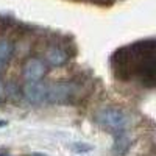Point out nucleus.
Wrapping results in <instances>:
<instances>
[{
	"instance_id": "f257e3e1",
	"label": "nucleus",
	"mask_w": 156,
	"mask_h": 156,
	"mask_svg": "<svg viewBox=\"0 0 156 156\" xmlns=\"http://www.w3.org/2000/svg\"><path fill=\"white\" fill-rule=\"evenodd\" d=\"M109 66L119 81L156 89V37L119 47L109 56Z\"/></svg>"
},
{
	"instance_id": "f03ea898",
	"label": "nucleus",
	"mask_w": 156,
	"mask_h": 156,
	"mask_svg": "<svg viewBox=\"0 0 156 156\" xmlns=\"http://www.w3.org/2000/svg\"><path fill=\"white\" fill-rule=\"evenodd\" d=\"M95 122L103 128L106 129L108 133H111L112 136L126 133V128L129 125V119L128 115L115 108H106L101 109L97 115H95Z\"/></svg>"
},
{
	"instance_id": "7ed1b4c3",
	"label": "nucleus",
	"mask_w": 156,
	"mask_h": 156,
	"mask_svg": "<svg viewBox=\"0 0 156 156\" xmlns=\"http://www.w3.org/2000/svg\"><path fill=\"white\" fill-rule=\"evenodd\" d=\"M73 86L69 83H56L47 86V98L48 103H67L69 98L73 95Z\"/></svg>"
},
{
	"instance_id": "20e7f679",
	"label": "nucleus",
	"mask_w": 156,
	"mask_h": 156,
	"mask_svg": "<svg viewBox=\"0 0 156 156\" xmlns=\"http://www.w3.org/2000/svg\"><path fill=\"white\" fill-rule=\"evenodd\" d=\"M45 75V64L39 58H30L23 64L22 76L27 83H37Z\"/></svg>"
},
{
	"instance_id": "39448f33",
	"label": "nucleus",
	"mask_w": 156,
	"mask_h": 156,
	"mask_svg": "<svg viewBox=\"0 0 156 156\" xmlns=\"http://www.w3.org/2000/svg\"><path fill=\"white\" fill-rule=\"evenodd\" d=\"M23 95L30 103L39 105V103H44L47 98V86L41 84V83H27L23 87Z\"/></svg>"
},
{
	"instance_id": "423d86ee",
	"label": "nucleus",
	"mask_w": 156,
	"mask_h": 156,
	"mask_svg": "<svg viewBox=\"0 0 156 156\" xmlns=\"http://www.w3.org/2000/svg\"><path fill=\"white\" fill-rule=\"evenodd\" d=\"M45 61L50 66L59 67V66H64L69 61V53L61 47H50L45 51Z\"/></svg>"
},
{
	"instance_id": "0eeeda50",
	"label": "nucleus",
	"mask_w": 156,
	"mask_h": 156,
	"mask_svg": "<svg viewBox=\"0 0 156 156\" xmlns=\"http://www.w3.org/2000/svg\"><path fill=\"white\" fill-rule=\"evenodd\" d=\"M129 148H131V139L128 137L126 133L114 136V145H112L114 156H125Z\"/></svg>"
},
{
	"instance_id": "6e6552de",
	"label": "nucleus",
	"mask_w": 156,
	"mask_h": 156,
	"mask_svg": "<svg viewBox=\"0 0 156 156\" xmlns=\"http://www.w3.org/2000/svg\"><path fill=\"white\" fill-rule=\"evenodd\" d=\"M12 51H14V47H12L11 42L8 41H0V61L5 62L6 59L11 58Z\"/></svg>"
},
{
	"instance_id": "1a4fd4ad",
	"label": "nucleus",
	"mask_w": 156,
	"mask_h": 156,
	"mask_svg": "<svg viewBox=\"0 0 156 156\" xmlns=\"http://www.w3.org/2000/svg\"><path fill=\"white\" fill-rule=\"evenodd\" d=\"M2 64H3V62L0 61V67H2ZM0 94H2V83H0Z\"/></svg>"
},
{
	"instance_id": "9d476101",
	"label": "nucleus",
	"mask_w": 156,
	"mask_h": 156,
	"mask_svg": "<svg viewBox=\"0 0 156 156\" xmlns=\"http://www.w3.org/2000/svg\"><path fill=\"white\" fill-rule=\"evenodd\" d=\"M2 126H6V122H0V128Z\"/></svg>"
},
{
	"instance_id": "9b49d317",
	"label": "nucleus",
	"mask_w": 156,
	"mask_h": 156,
	"mask_svg": "<svg viewBox=\"0 0 156 156\" xmlns=\"http://www.w3.org/2000/svg\"><path fill=\"white\" fill-rule=\"evenodd\" d=\"M0 156H9V154H0Z\"/></svg>"
}]
</instances>
